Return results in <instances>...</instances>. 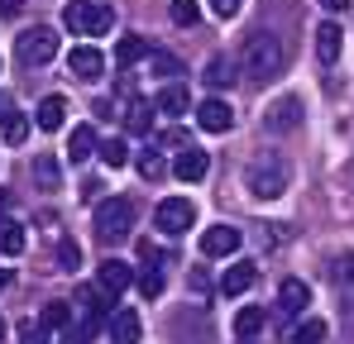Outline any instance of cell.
I'll use <instances>...</instances> for the list:
<instances>
[{
	"label": "cell",
	"instance_id": "cell-2",
	"mask_svg": "<svg viewBox=\"0 0 354 344\" xmlns=\"http://www.w3.org/2000/svg\"><path fill=\"white\" fill-rule=\"evenodd\" d=\"M288 158L283 153H259L249 172H244V187H249V196H259V201H278L283 191H288Z\"/></svg>",
	"mask_w": 354,
	"mask_h": 344
},
{
	"label": "cell",
	"instance_id": "cell-1",
	"mask_svg": "<svg viewBox=\"0 0 354 344\" xmlns=\"http://www.w3.org/2000/svg\"><path fill=\"white\" fill-rule=\"evenodd\" d=\"M288 72V44L278 39V34H249V44H244V77L249 82H278Z\"/></svg>",
	"mask_w": 354,
	"mask_h": 344
},
{
	"label": "cell",
	"instance_id": "cell-18",
	"mask_svg": "<svg viewBox=\"0 0 354 344\" xmlns=\"http://www.w3.org/2000/svg\"><path fill=\"white\" fill-rule=\"evenodd\" d=\"M340 48H345V34H340V24H321V29H316V57H321L326 67H335Z\"/></svg>",
	"mask_w": 354,
	"mask_h": 344
},
{
	"label": "cell",
	"instance_id": "cell-17",
	"mask_svg": "<svg viewBox=\"0 0 354 344\" xmlns=\"http://www.w3.org/2000/svg\"><path fill=\"white\" fill-rule=\"evenodd\" d=\"M34 124L48 129V134H58L62 124H67V101H62V96H44L39 111H34Z\"/></svg>",
	"mask_w": 354,
	"mask_h": 344
},
{
	"label": "cell",
	"instance_id": "cell-39",
	"mask_svg": "<svg viewBox=\"0 0 354 344\" xmlns=\"http://www.w3.org/2000/svg\"><path fill=\"white\" fill-rule=\"evenodd\" d=\"M316 5H326V10H335V15H340V10H345L350 0H316Z\"/></svg>",
	"mask_w": 354,
	"mask_h": 344
},
{
	"label": "cell",
	"instance_id": "cell-38",
	"mask_svg": "<svg viewBox=\"0 0 354 344\" xmlns=\"http://www.w3.org/2000/svg\"><path fill=\"white\" fill-rule=\"evenodd\" d=\"M19 5L24 0H0V15H19Z\"/></svg>",
	"mask_w": 354,
	"mask_h": 344
},
{
	"label": "cell",
	"instance_id": "cell-4",
	"mask_svg": "<svg viewBox=\"0 0 354 344\" xmlns=\"http://www.w3.org/2000/svg\"><path fill=\"white\" fill-rule=\"evenodd\" d=\"M15 53H19L24 67H44V62H53V57H58V29H48V24L24 29L19 44H15Z\"/></svg>",
	"mask_w": 354,
	"mask_h": 344
},
{
	"label": "cell",
	"instance_id": "cell-6",
	"mask_svg": "<svg viewBox=\"0 0 354 344\" xmlns=\"http://www.w3.org/2000/svg\"><path fill=\"white\" fill-rule=\"evenodd\" d=\"M153 225L163 229V234H182V229L196 225V206H192L187 196H168V201H158V211H153Z\"/></svg>",
	"mask_w": 354,
	"mask_h": 344
},
{
	"label": "cell",
	"instance_id": "cell-24",
	"mask_svg": "<svg viewBox=\"0 0 354 344\" xmlns=\"http://www.w3.org/2000/svg\"><path fill=\"white\" fill-rule=\"evenodd\" d=\"M24 244H29V234H24V225L19 220H0V254H24Z\"/></svg>",
	"mask_w": 354,
	"mask_h": 344
},
{
	"label": "cell",
	"instance_id": "cell-32",
	"mask_svg": "<svg viewBox=\"0 0 354 344\" xmlns=\"http://www.w3.org/2000/svg\"><path fill=\"white\" fill-rule=\"evenodd\" d=\"M321 340H326V321H301L292 335V344H321Z\"/></svg>",
	"mask_w": 354,
	"mask_h": 344
},
{
	"label": "cell",
	"instance_id": "cell-25",
	"mask_svg": "<svg viewBox=\"0 0 354 344\" xmlns=\"http://www.w3.org/2000/svg\"><path fill=\"white\" fill-rule=\"evenodd\" d=\"M149 53H153V48H149L144 39L129 34V39H120V44H115V67H134L139 57H149Z\"/></svg>",
	"mask_w": 354,
	"mask_h": 344
},
{
	"label": "cell",
	"instance_id": "cell-26",
	"mask_svg": "<svg viewBox=\"0 0 354 344\" xmlns=\"http://www.w3.org/2000/svg\"><path fill=\"white\" fill-rule=\"evenodd\" d=\"M39 325H44V330H67V325H72V306H67V301H48V306L39 311Z\"/></svg>",
	"mask_w": 354,
	"mask_h": 344
},
{
	"label": "cell",
	"instance_id": "cell-7",
	"mask_svg": "<svg viewBox=\"0 0 354 344\" xmlns=\"http://www.w3.org/2000/svg\"><path fill=\"white\" fill-rule=\"evenodd\" d=\"M239 244H244V234H239L235 225H211V229H201V254H206V258H230Z\"/></svg>",
	"mask_w": 354,
	"mask_h": 344
},
{
	"label": "cell",
	"instance_id": "cell-15",
	"mask_svg": "<svg viewBox=\"0 0 354 344\" xmlns=\"http://www.w3.org/2000/svg\"><path fill=\"white\" fill-rule=\"evenodd\" d=\"M206 168H211L206 149H192V144H187V149L173 158V172L182 177V182H201V177H206Z\"/></svg>",
	"mask_w": 354,
	"mask_h": 344
},
{
	"label": "cell",
	"instance_id": "cell-13",
	"mask_svg": "<svg viewBox=\"0 0 354 344\" xmlns=\"http://www.w3.org/2000/svg\"><path fill=\"white\" fill-rule=\"evenodd\" d=\"M201 82L211 86V91H230L239 77H235V57L230 53H216L211 62H206V72H201Z\"/></svg>",
	"mask_w": 354,
	"mask_h": 344
},
{
	"label": "cell",
	"instance_id": "cell-40",
	"mask_svg": "<svg viewBox=\"0 0 354 344\" xmlns=\"http://www.w3.org/2000/svg\"><path fill=\"white\" fill-rule=\"evenodd\" d=\"M5 287H10V268H0V292H5Z\"/></svg>",
	"mask_w": 354,
	"mask_h": 344
},
{
	"label": "cell",
	"instance_id": "cell-35",
	"mask_svg": "<svg viewBox=\"0 0 354 344\" xmlns=\"http://www.w3.org/2000/svg\"><path fill=\"white\" fill-rule=\"evenodd\" d=\"M206 5H211V15H216V19H235L244 0H206Z\"/></svg>",
	"mask_w": 354,
	"mask_h": 344
},
{
	"label": "cell",
	"instance_id": "cell-42",
	"mask_svg": "<svg viewBox=\"0 0 354 344\" xmlns=\"http://www.w3.org/2000/svg\"><path fill=\"white\" fill-rule=\"evenodd\" d=\"M0 106H5V101H0Z\"/></svg>",
	"mask_w": 354,
	"mask_h": 344
},
{
	"label": "cell",
	"instance_id": "cell-43",
	"mask_svg": "<svg viewBox=\"0 0 354 344\" xmlns=\"http://www.w3.org/2000/svg\"><path fill=\"white\" fill-rule=\"evenodd\" d=\"M244 344H249V340H244Z\"/></svg>",
	"mask_w": 354,
	"mask_h": 344
},
{
	"label": "cell",
	"instance_id": "cell-37",
	"mask_svg": "<svg viewBox=\"0 0 354 344\" xmlns=\"http://www.w3.org/2000/svg\"><path fill=\"white\" fill-rule=\"evenodd\" d=\"M139 292H144V296H158V292H163V278H158V268L139 273Z\"/></svg>",
	"mask_w": 354,
	"mask_h": 344
},
{
	"label": "cell",
	"instance_id": "cell-34",
	"mask_svg": "<svg viewBox=\"0 0 354 344\" xmlns=\"http://www.w3.org/2000/svg\"><path fill=\"white\" fill-rule=\"evenodd\" d=\"M19 344H53V340H48V330H44L39 321H34V325L24 321V325H19Z\"/></svg>",
	"mask_w": 354,
	"mask_h": 344
},
{
	"label": "cell",
	"instance_id": "cell-33",
	"mask_svg": "<svg viewBox=\"0 0 354 344\" xmlns=\"http://www.w3.org/2000/svg\"><path fill=\"white\" fill-rule=\"evenodd\" d=\"M58 263L67 268V273L82 263V249H77V239H62V244H58Z\"/></svg>",
	"mask_w": 354,
	"mask_h": 344
},
{
	"label": "cell",
	"instance_id": "cell-29",
	"mask_svg": "<svg viewBox=\"0 0 354 344\" xmlns=\"http://www.w3.org/2000/svg\"><path fill=\"white\" fill-rule=\"evenodd\" d=\"M134 168H139V177H149V182H158V177H163V158H158L153 149H144V153L134 158Z\"/></svg>",
	"mask_w": 354,
	"mask_h": 344
},
{
	"label": "cell",
	"instance_id": "cell-36",
	"mask_svg": "<svg viewBox=\"0 0 354 344\" xmlns=\"http://www.w3.org/2000/svg\"><path fill=\"white\" fill-rule=\"evenodd\" d=\"M335 278H340V287H345V292L354 296V254H345V258H340V268H335Z\"/></svg>",
	"mask_w": 354,
	"mask_h": 344
},
{
	"label": "cell",
	"instance_id": "cell-30",
	"mask_svg": "<svg viewBox=\"0 0 354 344\" xmlns=\"http://www.w3.org/2000/svg\"><path fill=\"white\" fill-rule=\"evenodd\" d=\"M168 15H173V24H196V19H201V5H196V0H173Z\"/></svg>",
	"mask_w": 354,
	"mask_h": 344
},
{
	"label": "cell",
	"instance_id": "cell-3",
	"mask_svg": "<svg viewBox=\"0 0 354 344\" xmlns=\"http://www.w3.org/2000/svg\"><path fill=\"white\" fill-rule=\"evenodd\" d=\"M62 19H67L72 34H82V39H101V34L115 24V10L101 5V0H67Z\"/></svg>",
	"mask_w": 354,
	"mask_h": 344
},
{
	"label": "cell",
	"instance_id": "cell-41",
	"mask_svg": "<svg viewBox=\"0 0 354 344\" xmlns=\"http://www.w3.org/2000/svg\"><path fill=\"white\" fill-rule=\"evenodd\" d=\"M0 340H5V321H0Z\"/></svg>",
	"mask_w": 354,
	"mask_h": 344
},
{
	"label": "cell",
	"instance_id": "cell-9",
	"mask_svg": "<svg viewBox=\"0 0 354 344\" xmlns=\"http://www.w3.org/2000/svg\"><path fill=\"white\" fill-rule=\"evenodd\" d=\"M196 124H201L206 134H230V129H235V111H230L221 96H211V101L196 106Z\"/></svg>",
	"mask_w": 354,
	"mask_h": 344
},
{
	"label": "cell",
	"instance_id": "cell-28",
	"mask_svg": "<svg viewBox=\"0 0 354 344\" xmlns=\"http://www.w3.org/2000/svg\"><path fill=\"white\" fill-rule=\"evenodd\" d=\"M0 124H5V144H24V139H29V120H24L19 111H5Z\"/></svg>",
	"mask_w": 354,
	"mask_h": 344
},
{
	"label": "cell",
	"instance_id": "cell-16",
	"mask_svg": "<svg viewBox=\"0 0 354 344\" xmlns=\"http://www.w3.org/2000/svg\"><path fill=\"white\" fill-rule=\"evenodd\" d=\"M153 111H158L153 101L134 96V101H124V115H120V120H124V129H129V134H149V129H153Z\"/></svg>",
	"mask_w": 354,
	"mask_h": 344
},
{
	"label": "cell",
	"instance_id": "cell-20",
	"mask_svg": "<svg viewBox=\"0 0 354 344\" xmlns=\"http://www.w3.org/2000/svg\"><path fill=\"white\" fill-rule=\"evenodd\" d=\"M263 325H268V311H263V306H239V311H235V335H239V340L263 335Z\"/></svg>",
	"mask_w": 354,
	"mask_h": 344
},
{
	"label": "cell",
	"instance_id": "cell-11",
	"mask_svg": "<svg viewBox=\"0 0 354 344\" xmlns=\"http://www.w3.org/2000/svg\"><path fill=\"white\" fill-rule=\"evenodd\" d=\"M67 67H72V77L96 82V77L106 72V57H101V48H91V44H77V48L67 53Z\"/></svg>",
	"mask_w": 354,
	"mask_h": 344
},
{
	"label": "cell",
	"instance_id": "cell-21",
	"mask_svg": "<svg viewBox=\"0 0 354 344\" xmlns=\"http://www.w3.org/2000/svg\"><path fill=\"white\" fill-rule=\"evenodd\" d=\"M278 306H283L288 316L306 311V306H311V287H306V283H297V278H288V283L278 287Z\"/></svg>",
	"mask_w": 354,
	"mask_h": 344
},
{
	"label": "cell",
	"instance_id": "cell-27",
	"mask_svg": "<svg viewBox=\"0 0 354 344\" xmlns=\"http://www.w3.org/2000/svg\"><path fill=\"white\" fill-rule=\"evenodd\" d=\"M149 72L163 77V82H177V77H182V62H177L173 53H158V48H153V53H149Z\"/></svg>",
	"mask_w": 354,
	"mask_h": 344
},
{
	"label": "cell",
	"instance_id": "cell-5",
	"mask_svg": "<svg viewBox=\"0 0 354 344\" xmlns=\"http://www.w3.org/2000/svg\"><path fill=\"white\" fill-rule=\"evenodd\" d=\"M96 229H101V239H129V229H134V201H124V196L101 201L96 206Z\"/></svg>",
	"mask_w": 354,
	"mask_h": 344
},
{
	"label": "cell",
	"instance_id": "cell-12",
	"mask_svg": "<svg viewBox=\"0 0 354 344\" xmlns=\"http://www.w3.org/2000/svg\"><path fill=\"white\" fill-rule=\"evenodd\" d=\"M129 283H134V273H129V263H124V258H106V263H101V273H96V287H101L111 301H115Z\"/></svg>",
	"mask_w": 354,
	"mask_h": 344
},
{
	"label": "cell",
	"instance_id": "cell-31",
	"mask_svg": "<svg viewBox=\"0 0 354 344\" xmlns=\"http://www.w3.org/2000/svg\"><path fill=\"white\" fill-rule=\"evenodd\" d=\"M101 158H106V168H124V163H129V144H124V139H106Z\"/></svg>",
	"mask_w": 354,
	"mask_h": 344
},
{
	"label": "cell",
	"instance_id": "cell-8",
	"mask_svg": "<svg viewBox=\"0 0 354 344\" xmlns=\"http://www.w3.org/2000/svg\"><path fill=\"white\" fill-rule=\"evenodd\" d=\"M263 124H268V134H292L301 124V101L297 96H278L268 106V115H263Z\"/></svg>",
	"mask_w": 354,
	"mask_h": 344
},
{
	"label": "cell",
	"instance_id": "cell-22",
	"mask_svg": "<svg viewBox=\"0 0 354 344\" xmlns=\"http://www.w3.org/2000/svg\"><path fill=\"white\" fill-rule=\"evenodd\" d=\"M153 106H158L163 115H187V111H192V96H187V86H182V82H168V86L158 91V101H153Z\"/></svg>",
	"mask_w": 354,
	"mask_h": 344
},
{
	"label": "cell",
	"instance_id": "cell-23",
	"mask_svg": "<svg viewBox=\"0 0 354 344\" xmlns=\"http://www.w3.org/2000/svg\"><path fill=\"white\" fill-rule=\"evenodd\" d=\"M34 182H39L44 191H58V182H62L58 153H39V158H34Z\"/></svg>",
	"mask_w": 354,
	"mask_h": 344
},
{
	"label": "cell",
	"instance_id": "cell-14",
	"mask_svg": "<svg viewBox=\"0 0 354 344\" xmlns=\"http://www.w3.org/2000/svg\"><path fill=\"white\" fill-rule=\"evenodd\" d=\"M259 283V263H235V268H225V278H221V296H244L249 287Z\"/></svg>",
	"mask_w": 354,
	"mask_h": 344
},
{
	"label": "cell",
	"instance_id": "cell-10",
	"mask_svg": "<svg viewBox=\"0 0 354 344\" xmlns=\"http://www.w3.org/2000/svg\"><path fill=\"white\" fill-rule=\"evenodd\" d=\"M106 335H111V344H139V311L134 306H115L111 321H106Z\"/></svg>",
	"mask_w": 354,
	"mask_h": 344
},
{
	"label": "cell",
	"instance_id": "cell-19",
	"mask_svg": "<svg viewBox=\"0 0 354 344\" xmlns=\"http://www.w3.org/2000/svg\"><path fill=\"white\" fill-rule=\"evenodd\" d=\"M91 153H101V149H96V129H91V124H77V129L67 134V158H72V163H86Z\"/></svg>",
	"mask_w": 354,
	"mask_h": 344
}]
</instances>
